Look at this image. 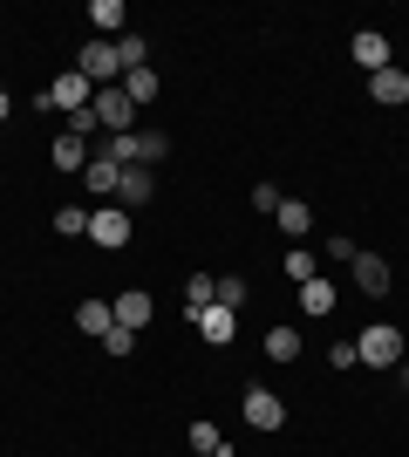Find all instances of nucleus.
Wrapping results in <instances>:
<instances>
[{"mask_svg": "<svg viewBox=\"0 0 409 457\" xmlns=\"http://www.w3.org/2000/svg\"><path fill=\"white\" fill-rule=\"evenodd\" d=\"M355 355H362L369 369H396L403 362V328H389V321L362 328V335H355Z\"/></svg>", "mask_w": 409, "mask_h": 457, "instance_id": "obj_1", "label": "nucleus"}, {"mask_svg": "<svg viewBox=\"0 0 409 457\" xmlns=\"http://www.w3.org/2000/svg\"><path fill=\"white\" fill-rule=\"evenodd\" d=\"M76 76H89V89H117V82H123L117 41H89V48L76 55Z\"/></svg>", "mask_w": 409, "mask_h": 457, "instance_id": "obj_2", "label": "nucleus"}, {"mask_svg": "<svg viewBox=\"0 0 409 457\" xmlns=\"http://www.w3.org/2000/svg\"><path fill=\"white\" fill-rule=\"evenodd\" d=\"M89 103H96V89H89V76H76V69H69V76H55L48 89H41V110H61V116L89 110Z\"/></svg>", "mask_w": 409, "mask_h": 457, "instance_id": "obj_3", "label": "nucleus"}, {"mask_svg": "<svg viewBox=\"0 0 409 457\" xmlns=\"http://www.w3.org/2000/svg\"><path fill=\"white\" fill-rule=\"evenodd\" d=\"M89 110H96V130H102V137H123V130L136 123V103L123 96V82H117V89H96V103H89Z\"/></svg>", "mask_w": 409, "mask_h": 457, "instance_id": "obj_4", "label": "nucleus"}, {"mask_svg": "<svg viewBox=\"0 0 409 457\" xmlns=\"http://www.w3.org/2000/svg\"><path fill=\"white\" fill-rule=\"evenodd\" d=\"M89 239H96L102 253L130 246V212H123V205H96V212H89Z\"/></svg>", "mask_w": 409, "mask_h": 457, "instance_id": "obj_5", "label": "nucleus"}, {"mask_svg": "<svg viewBox=\"0 0 409 457\" xmlns=\"http://www.w3.org/2000/svg\"><path fill=\"white\" fill-rule=\"evenodd\" d=\"M239 417L253 423V430H280V423H287V403L273 396V389H259V382H253V389H246V403H239Z\"/></svg>", "mask_w": 409, "mask_h": 457, "instance_id": "obj_6", "label": "nucleus"}, {"mask_svg": "<svg viewBox=\"0 0 409 457\" xmlns=\"http://www.w3.org/2000/svg\"><path fill=\"white\" fill-rule=\"evenodd\" d=\"M348 55L362 62L369 76H382V69H389V35H382V28H362V35L348 41Z\"/></svg>", "mask_w": 409, "mask_h": 457, "instance_id": "obj_7", "label": "nucleus"}, {"mask_svg": "<svg viewBox=\"0 0 409 457\" xmlns=\"http://www.w3.org/2000/svg\"><path fill=\"white\" fill-rule=\"evenodd\" d=\"M192 328H198V335H205V342H212V348H225V342H233V335H239V314H233V307H205V314H192Z\"/></svg>", "mask_w": 409, "mask_h": 457, "instance_id": "obj_8", "label": "nucleus"}, {"mask_svg": "<svg viewBox=\"0 0 409 457\" xmlns=\"http://www.w3.org/2000/svg\"><path fill=\"white\" fill-rule=\"evenodd\" d=\"M151 164H123V185H117V205L123 212H143V205H151Z\"/></svg>", "mask_w": 409, "mask_h": 457, "instance_id": "obj_9", "label": "nucleus"}, {"mask_svg": "<svg viewBox=\"0 0 409 457\" xmlns=\"http://www.w3.org/2000/svg\"><path fill=\"white\" fill-rule=\"evenodd\" d=\"M348 267H355V287H362L369 301H375V294H389V260H382V253H355Z\"/></svg>", "mask_w": 409, "mask_h": 457, "instance_id": "obj_10", "label": "nucleus"}, {"mask_svg": "<svg viewBox=\"0 0 409 457\" xmlns=\"http://www.w3.org/2000/svg\"><path fill=\"white\" fill-rule=\"evenodd\" d=\"M110 307H117V328H130V335L151 328V294H136V287H130V294H117Z\"/></svg>", "mask_w": 409, "mask_h": 457, "instance_id": "obj_11", "label": "nucleus"}, {"mask_svg": "<svg viewBox=\"0 0 409 457\" xmlns=\"http://www.w3.org/2000/svg\"><path fill=\"white\" fill-rule=\"evenodd\" d=\"M369 96H375V103H382V110H396V103H409V76H403V69H396V62H389L382 76H369Z\"/></svg>", "mask_w": 409, "mask_h": 457, "instance_id": "obj_12", "label": "nucleus"}, {"mask_svg": "<svg viewBox=\"0 0 409 457\" xmlns=\"http://www.w3.org/2000/svg\"><path fill=\"white\" fill-rule=\"evenodd\" d=\"M82 185L96 191V205H110V198H117V185H123V171L110 164V157H89V171H82Z\"/></svg>", "mask_w": 409, "mask_h": 457, "instance_id": "obj_13", "label": "nucleus"}, {"mask_svg": "<svg viewBox=\"0 0 409 457\" xmlns=\"http://www.w3.org/2000/svg\"><path fill=\"white\" fill-rule=\"evenodd\" d=\"M76 328H82V335H96V342H102V335L117 328V307H110V301H102V294H96V301H82V307H76Z\"/></svg>", "mask_w": 409, "mask_h": 457, "instance_id": "obj_14", "label": "nucleus"}, {"mask_svg": "<svg viewBox=\"0 0 409 457\" xmlns=\"http://www.w3.org/2000/svg\"><path fill=\"white\" fill-rule=\"evenodd\" d=\"M334 301H341V294H334V280H321V273L300 287V314H334Z\"/></svg>", "mask_w": 409, "mask_h": 457, "instance_id": "obj_15", "label": "nucleus"}, {"mask_svg": "<svg viewBox=\"0 0 409 457\" xmlns=\"http://www.w3.org/2000/svg\"><path fill=\"white\" fill-rule=\"evenodd\" d=\"M55 171H89V144L82 137H69V130L55 137Z\"/></svg>", "mask_w": 409, "mask_h": 457, "instance_id": "obj_16", "label": "nucleus"}, {"mask_svg": "<svg viewBox=\"0 0 409 457\" xmlns=\"http://www.w3.org/2000/svg\"><path fill=\"white\" fill-rule=\"evenodd\" d=\"M273 219H280V232H287V239H307V226H314V212L300 205V198H280V212H273Z\"/></svg>", "mask_w": 409, "mask_h": 457, "instance_id": "obj_17", "label": "nucleus"}, {"mask_svg": "<svg viewBox=\"0 0 409 457\" xmlns=\"http://www.w3.org/2000/svg\"><path fill=\"white\" fill-rule=\"evenodd\" d=\"M300 355V328H266V362H293Z\"/></svg>", "mask_w": 409, "mask_h": 457, "instance_id": "obj_18", "label": "nucleus"}, {"mask_svg": "<svg viewBox=\"0 0 409 457\" xmlns=\"http://www.w3.org/2000/svg\"><path fill=\"white\" fill-rule=\"evenodd\" d=\"M212 294H218V280L192 273V280H184V321H192V314H205V307H212Z\"/></svg>", "mask_w": 409, "mask_h": 457, "instance_id": "obj_19", "label": "nucleus"}, {"mask_svg": "<svg viewBox=\"0 0 409 457\" xmlns=\"http://www.w3.org/2000/svg\"><path fill=\"white\" fill-rule=\"evenodd\" d=\"M212 301H218V307H233V314H239V307L253 301V287L239 280V273H225V280H218V294H212Z\"/></svg>", "mask_w": 409, "mask_h": 457, "instance_id": "obj_20", "label": "nucleus"}, {"mask_svg": "<svg viewBox=\"0 0 409 457\" xmlns=\"http://www.w3.org/2000/svg\"><path fill=\"white\" fill-rule=\"evenodd\" d=\"M117 62H123V76H130V69H151V48L136 35H117Z\"/></svg>", "mask_w": 409, "mask_h": 457, "instance_id": "obj_21", "label": "nucleus"}, {"mask_svg": "<svg viewBox=\"0 0 409 457\" xmlns=\"http://www.w3.org/2000/svg\"><path fill=\"white\" fill-rule=\"evenodd\" d=\"M123 96H130L136 110H143V103L157 96V76H151V69H130V76H123Z\"/></svg>", "mask_w": 409, "mask_h": 457, "instance_id": "obj_22", "label": "nucleus"}, {"mask_svg": "<svg viewBox=\"0 0 409 457\" xmlns=\"http://www.w3.org/2000/svg\"><path fill=\"white\" fill-rule=\"evenodd\" d=\"M89 21H96V35H117V28H123V0H96Z\"/></svg>", "mask_w": 409, "mask_h": 457, "instance_id": "obj_23", "label": "nucleus"}, {"mask_svg": "<svg viewBox=\"0 0 409 457\" xmlns=\"http://www.w3.org/2000/svg\"><path fill=\"white\" fill-rule=\"evenodd\" d=\"M287 280H293V287H307V280H314V253H307V246H293V253H287Z\"/></svg>", "mask_w": 409, "mask_h": 457, "instance_id": "obj_24", "label": "nucleus"}, {"mask_svg": "<svg viewBox=\"0 0 409 457\" xmlns=\"http://www.w3.org/2000/svg\"><path fill=\"white\" fill-rule=\"evenodd\" d=\"M136 151H143V164H157V157H171V137H157V130H136Z\"/></svg>", "mask_w": 409, "mask_h": 457, "instance_id": "obj_25", "label": "nucleus"}, {"mask_svg": "<svg viewBox=\"0 0 409 457\" xmlns=\"http://www.w3.org/2000/svg\"><path fill=\"white\" fill-rule=\"evenodd\" d=\"M192 451H225V444H218V423H212V417H198V423H192Z\"/></svg>", "mask_w": 409, "mask_h": 457, "instance_id": "obj_26", "label": "nucleus"}, {"mask_svg": "<svg viewBox=\"0 0 409 457\" xmlns=\"http://www.w3.org/2000/svg\"><path fill=\"white\" fill-rule=\"evenodd\" d=\"M102 355H130V348H136V335H130V328H110V335H102Z\"/></svg>", "mask_w": 409, "mask_h": 457, "instance_id": "obj_27", "label": "nucleus"}, {"mask_svg": "<svg viewBox=\"0 0 409 457\" xmlns=\"http://www.w3.org/2000/svg\"><path fill=\"white\" fill-rule=\"evenodd\" d=\"M55 232H89V212H82V205H61L55 212Z\"/></svg>", "mask_w": 409, "mask_h": 457, "instance_id": "obj_28", "label": "nucleus"}, {"mask_svg": "<svg viewBox=\"0 0 409 457\" xmlns=\"http://www.w3.org/2000/svg\"><path fill=\"white\" fill-rule=\"evenodd\" d=\"M253 212H280V185H253Z\"/></svg>", "mask_w": 409, "mask_h": 457, "instance_id": "obj_29", "label": "nucleus"}, {"mask_svg": "<svg viewBox=\"0 0 409 457\" xmlns=\"http://www.w3.org/2000/svg\"><path fill=\"white\" fill-rule=\"evenodd\" d=\"M328 362H334V369H355L362 355H355V342H334V348H328Z\"/></svg>", "mask_w": 409, "mask_h": 457, "instance_id": "obj_30", "label": "nucleus"}, {"mask_svg": "<svg viewBox=\"0 0 409 457\" xmlns=\"http://www.w3.org/2000/svg\"><path fill=\"white\" fill-rule=\"evenodd\" d=\"M7 110H14V96H7V89H0V123H7Z\"/></svg>", "mask_w": 409, "mask_h": 457, "instance_id": "obj_31", "label": "nucleus"}, {"mask_svg": "<svg viewBox=\"0 0 409 457\" xmlns=\"http://www.w3.org/2000/svg\"><path fill=\"white\" fill-rule=\"evenodd\" d=\"M198 457H225V451H198Z\"/></svg>", "mask_w": 409, "mask_h": 457, "instance_id": "obj_32", "label": "nucleus"}]
</instances>
